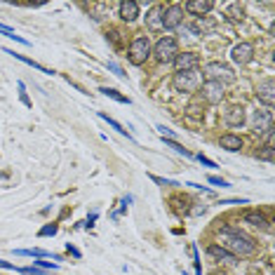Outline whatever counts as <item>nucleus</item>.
Returning <instances> with one entry per match:
<instances>
[{
  "label": "nucleus",
  "instance_id": "nucleus-1",
  "mask_svg": "<svg viewBox=\"0 0 275 275\" xmlns=\"http://www.w3.org/2000/svg\"><path fill=\"white\" fill-rule=\"evenodd\" d=\"M221 247L233 256H252L256 252V243L249 235L235 231V228H223L221 233Z\"/></svg>",
  "mask_w": 275,
  "mask_h": 275
},
{
  "label": "nucleus",
  "instance_id": "nucleus-2",
  "mask_svg": "<svg viewBox=\"0 0 275 275\" xmlns=\"http://www.w3.org/2000/svg\"><path fill=\"white\" fill-rule=\"evenodd\" d=\"M151 40H148V35H137L134 40L129 42V50H127V59L129 63H134V66H144L148 61V57H151Z\"/></svg>",
  "mask_w": 275,
  "mask_h": 275
},
{
  "label": "nucleus",
  "instance_id": "nucleus-3",
  "mask_svg": "<svg viewBox=\"0 0 275 275\" xmlns=\"http://www.w3.org/2000/svg\"><path fill=\"white\" fill-rule=\"evenodd\" d=\"M202 73H205V78H207V80H212V83H219V85L235 83V73H233V68H231V66H226V63H221V61L205 63Z\"/></svg>",
  "mask_w": 275,
  "mask_h": 275
},
{
  "label": "nucleus",
  "instance_id": "nucleus-4",
  "mask_svg": "<svg viewBox=\"0 0 275 275\" xmlns=\"http://www.w3.org/2000/svg\"><path fill=\"white\" fill-rule=\"evenodd\" d=\"M202 85V75L200 71H177L174 78H172V87L177 92H195L198 87Z\"/></svg>",
  "mask_w": 275,
  "mask_h": 275
},
{
  "label": "nucleus",
  "instance_id": "nucleus-5",
  "mask_svg": "<svg viewBox=\"0 0 275 275\" xmlns=\"http://www.w3.org/2000/svg\"><path fill=\"white\" fill-rule=\"evenodd\" d=\"M151 54L158 59L160 63H169L177 59V54H179V45L177 40L172 38V35H162L158 42H155V47L151 50Z\"/></svg>",
  "mask_w": 275,
  "mask_h": 275
},
{
  "label": "nucleus",
  "instance_id": "nucleus-6",
  "mask_svg": "<svg viewBox=\"0 0 275 275\" xmlns=\"http://www.w3.org/2000/svg\"><path fill=\"white\" fill-rule=\"evenodd\" d=\"M183 21V7L181 5H169L167 10H162V31H174L179 29Z\"/></svg>",
  "mask_w": 275,
  "mask_h": 275
},
{
  "label": "nucleus",
  "instance_id": "nucleus-7",
  "mask_svg": "<svg viewBox=\"0 0 275 275\" xmlns=\"http://www.w3.org/2000/svg\"><path fill=\"white\" fill-rule=\"evenodd\" d=\"M273 132V113L271 111H256L254 113V134L264 137Z\"/></svg>",
  "mask_w": 275,
  "mask_h": 275
},
{
  "label": "nucleus",
  "instance_id": "nucleus-8",
  "mask_svg": "<svg viewBox=\"0 0 275 275\" xmlns=\"http://www.w3.org/2000/svg\"><path fill=\"white\" fill-rule=\"evenodd\" d=\"M256 99H259V101H264L268 108H273V104H275V83H273V78H266L264 83L256 85Z\"/></svg>",
  "mask_w": 275,
  "mask_h": 275
},
{
  "label": "nucleus",
  "instance_id": "nucleus-9",
  "mask_svg": "<svg viewBox=\"0 0 275 275\" xmlns=\"http://www.w3.org/2000/svg\"><path fill=\"white\" fill-rule=\"evenodd\" d=\"M231 59L235 63H249L254 59V45L252 42H240V45H235L231 50Z\"/></svg>",
  "mask_w": 275,
  "mask_h": 275
},
{
  "label": "nucleus",
  "instance_id": "nucleus-10",
  "mask_svg": "<svg viewBox=\"0 0 275 275\" xmlns=\"http://www.w3.org/2000/svg\"><path fill=\"white\" fill-rule=\"evenodd\" d=\"M198 63H200V57L195 52H183V54H177V59H174V66H177V71H195L198 68Z\"/></svg>",
  "mask_w": 275,
  "mask_h": 275
},
{
  "label": "nucleus",
  "instance_id": "nucleus-11",
  "mask_svg": "<svg viewBox=\"0 0 275 275\" xmlns=\"http://www.w3.org/2000/svg\"><path fill=\"white\" fill-rule=\"evenodd\" d=\"M202 96L207 99V104H219L223 99V85L207 80V83L202 85Z\"/></svg>",
  "mask_w": 275,
  "mask_h": 275
},
{
  "label": "nucleus",
  "instance_id": "nucleus-12",
  "mask_svg": "<svg viewBox=\"0 0 275 275\" xmlns=\"http://www.w3.org/2000/svg\"><path fill=\"white\" fill-rule=\"evenodd\" d=\"M226 125L233 127V129H238V127L244 125V108L243 106H231L228 111H226Z\"/></svg>",
  "mask_w": 275,
  "mask_h": 275
},
{
  "label": "nucleus",
  "instance_id": "nucleus-13",
  "mask_svg": "<svg viewBox=\"0 0 275 275\" xmlns=\"http://www.w3.org/2000/svg\"><path fill=\"white\" fill-rule=\"evenodd\" d=\"M146 26H148V31H153V33L162 31V7L160 5L151 7V12L146 14Z\"/></svg>",
  "mask_w": 275,
  "mask_h": 275
},
{
  "label": "nucleus",
  "instance_id": "nucleus-14",
  "mask_svg": "<svg viewBox=\"0 0 275 275\" xmlns=\"http://www.w3.org/2000/svg\"><path fill=\"white\" fill-rule=\"evenodd\" d=\"M118 10H120V19L122 21H134L139 17V2H134V0H122Z\"/></svg>",
  "mask_w": 275,
  "mask_h": 275
},
{
  "label": "nucleus",
  "instance_id": "nucleus-15",
  "mask_svg": "<svg viewBox=\"0 0 275 275\" xmlns=\"http://www.w3.org/2000/svg\"><path fill=\"white\" fill-rule=\"evenodd\" d=\"M212 7H214V2H210V0H188L186 2V10L190 14H195V17H205Z\"/></svg>",
  "mask_w": 275,
  "mask_h": 275
},
{
  "label": "nucleus",
  "instance_id": "nucleus-16",
  "mask_svg": "<svg viewBox=\"0 0 275 275\" xmlns=\"http://www.w3.org/2000/svg\"><path fill=\"white\" fill-rule=\"evenodd\" d=\"M219 146H221L223 151H228V153H238V151L243 148V139L238 137V134H223V137L219 139Z\"/></svg>",
  "mask_w": 275,
  "mask_h": 275
},
{
  "label": "nucleus",
  "instance_id": "nucleus-17",
  "mask_svg": "<svg viewBox=\"0 0 275 275\" xmlns=\"http://www.w3.org/2000/svg\"><path fill=\"white\" fill-rule=\"evenodd\" d=\"M243 219H244V223H252V226H256V228H271L268 221H266V216L256 210H247L243 214Z\"/></svg>",
  "mask_w": 275,
  "mask_h": 275
},
{
  "label": "nucleus",
  "instance_id": "nucleus-18",
  "mask_svg": "<svg viewBox=\"0 0 275 275\" xmlns=\"http://www.w3.org/2000/svg\"><path fill=\"white\" fill-rule=\"evenodd\" d=\"M207 254H210V256H214L216 261H228V264H233V261H235V256H233L231 252H226L221 244H210V247H207Z\"/></svg>",
  "mask_w": 275,
  "mask_h": 275
},
{
  "label": "nucleus",
  "instance_id": "nucleus-19",
  "mask_svg": "<svg viewBox=\"0 0 275 275\" xmlns=\"http://www.w3.org/2000/svg\"><path fill=\"white\" fill-rule=\"evenodd\" d=\"M214 29H216V24H214L212 19H205V17H202V19H198L195 24H193V26H190V31L195 33V35H205V33H212Z\"/></svg>",
  "mask_w": 275,
  "mask_h": 275
},
{
  "label": "nucleus",
  "instance_id": "nucleus-20",
  "mask_svg": "<svg viewBox=\"0 0 275 275\" xmlns=\"http://www.w3.org/2000/svg\"><path fill=\"white\" fill-rule=\"evenodd\" d=\"M5 54H10V57H14V59H19V61L29 63V66H33V68H38V71H42V73H52L50 68H45V66H40V63H38V61H33V59H29V57H21V54L12 52V50H5Z\"/></svg>",
  "mask_w": 275,
  "mask_h": 275
},
{
  "label": "nucleus",
  "instance_id": "nucleus-21",
  "mask_svg": "<svg viewBox=\"0 0 275 275\" xmlns=\"http://www.w3.org/2000/svg\"><path fill=\"white\" fill-rule=\"evenodd\" d=\"M99 92H104V96L113 99V101H120V104H129V99H127L125 94H120L118 90H113V87H101Z\"/></svg>",
  "mask_w": 275,
  "mask_h": 275
},
{
  "label": "nucleus",
  "instance_id": "nucleus-22",
  "mask_svg": "<svg viewBox=\"0 0 275 275\" xmlns=\"http://www.w3.org/2000/svg\"><path fill=\"white\" fill-rule=\"evenodd\" d=\"M99 118H101V120H106V122H108V125L113 127V129H118L120 134H127V137H129V132H127V129H125V127H122V125H120L118 120H113V118H111V116H106V113H99Z\"/></svg>",
  "mask_w": 275,
  "mask_h": 275
},
{
  "label": "nucleus",
  "instance_id": "nucleus-23",
  "mask_svg": "<svg viewBox=\"0 0 275 275\" xmlns=\"http://www.w3.org/2000/svg\"><path fill=\"white\" fill-rule=\"evenodd\" d=\"M17 273H24V275H52L50 271H40L35 266H26V268H17Z\"/></svg>",
  "mask_w": 275,
  "mask_h": 275
},
{
  "label": "nucleus",
  "instance_id": "nucleus-24",
  "mask_svg": "<svg viewBox=\"0 0 275 275\" xmlns=\"http://www.w3.org/2000/svg\"><path fill=\"white\" fill-rule=\"evenodd\" d=\"M172 202L177 205V212L179 214H186L188 212V198H172Z\"/></svg>",
  "mask_w": 275,
  "mask_h": 275
},
{
  "label": "nucleus",
  "instance_id": "nucleus-25",
  "mask_svg": "<svg viewBox=\"0 0 275 275\" xmlns=\"http://www.w3.org/2000/svg\"><path fill=\"white\" fill-rule=\"evenodd\" d=\"M57 231H59V228H57V223H47V226H42L40 228L38 235H40V238H45V235H57Z\"/></svg>",
  "mask_w": 275,
  "mask_h": 275
},
{
  "label": "nucleus",
  "instance_id": "nucleus-26",
  "mask_svg": "<svg viewBox=\"0 0 275 275\" xmlns=\"http://www.w3.org/2000/svg\"><path fill=\"white\" fill-rule=\"evenodd\" d=\"M19 99H21V104L24 106H29L31 108V99H29V94H26V87H24V83H19Z\"/></svg>",
  "mask_w": 275,
  "mask_h": 275
},
{
  "label": "nucleus",
  "instance_id": "nucleus-27",
  "mask_svg": "<svg viewBox=\"0 0 275 275\" xmlns=\"http://www.w3.org/2000/svg\"><path fill=\"white\" fill-rule=\"evenodd\" d=\"M259 160H266V162H271V160H273V146H264V151L259 153Z\"/></svg>",
  "mask_w": 275,
  "mask_h": 275
},
{
  "label": "nucleus",
  "instance_id": "nucleus-28",
  "mask_svg": "<svg viewBox=\"0 0 275 275\" xmlns=\"http://www.w3.org/2000/svg\"><path fill=\"white\" fill-rule=\"evenodd\" d=\"M151 179L160 183V186H177V181H169V179H162V177H155V174H151Z\"/></svg>",
  "mask_w": 275,
  "mask_h": 275
},
{
  "label": "nucleus",
  "instance_id": "nucleus-29",
  "mask_svg": "<svg viewBox=\"0 0 275 275\" xmlns=\"http://www.w3.org/2000/svg\"><path fill=\"white\" fill-rule=\"evenodd\" d=\"M207 181H210V183H214V186H221V188H226V186H228V181H223L221 177H214V174H212V177H207Z\"/></svg>",
  "mask_w": 275,
  "mask_h": 275
},
{
  "label": "nucleus",
  "instance_id": "nucleus-30",
  "mask_svg": "<svg viewBox=\"0 0 275 275\" xmlns=\"http://www.w3.org/2000/svg\"><path fill=\"white\" fill-rule=\"evenodd\" d=\"M35 268H42V271H57V264H50V261H35Z\"/></svg>",
  "mask_w": 275,
  "mask_h": 275
},
{
  "label": "nucleus",
  "instance_id": "nucleus-31",
  "mask_svg": "<svg viewBox=\"0 0 275 275\" xmlns=\"http://www.w3.org/2000/svg\"><path fill=\"white\" fill-rule=\"evenodd\" d=\"M231 12L235 14L233 19H243V5H238V2H233L231 5Z\"/></svg>",
  "mask_w": 275,
  "mask_h": 275
},
{
  "label": "nucleus",
  "instance_id": "nucleus-32",
  "mask_svg": "<svg viewBox=\"0 0 275 275\" xmlns=\"http://www.w3.org/2000/svg\"><path fill=\"white\" fill-rule=\"evenodd\" d=\"M106 66H108V71H113V73H116L118 78H125V73H122V68H120V66H116L113 61H108Z\"/></svg>",
  "mask_w": 275,
  "mask_h": 275
},
{
  "label": "nucleus",
  "instance_id": "nucleus-33",
  "mask_svg": "<svg viewBox=\"0 0 275 275\" xmlns=\"http://www.w3.org/2000/svg\"><path fill=\"white\" fill-rule=\"evenodd\" d=\"M198 160H200V162H202V165H205V167H216V162H214V160H210V158H205L202 153H200V155H198Z\"/></svg>",
  "mask_w": 275,
  "mask_h": 275
},
{
  "label": "nucleus",
  "instance_id": "nucleus-34",
  "mask_svg": "<svg viewBox=\"0 0 275 275\" xmlns=\"http://www.w3.org/2000/svg\"><path fill=\"white\" fill-rule=\"evenodd\" d=\"M0 268H5V271H17V266L10 264V261H2V259H0Z\"/></svg>",
  "mask_w": 275,
  "mask_h": 275
},
{
  "label": "nucleus",
  "instance_id": "nucleus-35",
  "mask_svg": "<svg viewBox=\"0 0 275 275\" xmlns=\"http://www.w3.org/2000/svg\"><path fill=\"white\" fill-rule=\"evenodd\" d=\"M68 254H73L75 259H80V249H78V247H73V244H68Z\"/></svg>",
  "mask_w": 275,
  "mask_h": 275
},
{
  "label": "nucleus",
  "instance_id": "nucleus-36",
  "mask_svg": "<svg viewBox=\"0 0 275 275\" xmlns=\"http://www.w3.org/2000/svg\"><path fill=\"white\" fill-rule=\"evenodd\" d=\"M247 200H223L221 205H244Z\"/></svg>",
  "mask_w": 275,
  "mask_h": 275
}]
</instances>
